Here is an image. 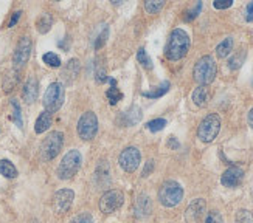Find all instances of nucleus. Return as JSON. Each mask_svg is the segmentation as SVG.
<instances>
[{"label":"nucleus","mask_w":253,"mask_h":223,"mask_svg":"<svg viewBox=\"0 0 253 223\" xmlns=\"http://www.w3.org/2000/svg\"><path fill=\"white\" fill-rule=\"evenodd\" d=\"M190 50V36L180 28H175L169 40L167 43V48H165V54L169 61H180L182 58H185L186 53Z\"/></svg>","instance_id":"obj_1"},{"label":"nucleus","mask_w":253,"mask_h":223,"mask_svg":"<svg viewBox=\"0 0 253 223\" xmlns=\"http://www.w3.org/2000/svg\"><path fill=\"white\" fill-rule=\"evenodd\" d=\"M216 73H217V67L211 56H204V58H201L196 62L194 70H193L194 81L201 85L211 84L216 77Z\"/></svg>","instance_id":"obj_2"},{"label":"nucleus","mask_w":253,"mask_h":223,"mask_svg":"<svg viewBox=\"0 0 253 223\" xmlns=\"http://www.w3.org/2000/svg\"><path fill=\"white\" fill-rule=\"evenodd\" d=\"M83 164V155L80 150H69L64 155V158L61 160L58 166V177L61 180H69L76 172L80 171V167Z\"/></svg>","instance_id":"obj_3"},{"label":"nucleus","mask_w":253,"mask_h":223,"mask_svg":"<svg viewBox=\"0 0 253 223\" xmlns=\"http://www.w3.org/2000/svg\"><path fill=\"white\" fill-rule=\"evenodd\" d=\"M182 198H183V189L177 182L169 180L162 185L159 191V200L163 206H167V208L177 206Z\"/></svg>","instance_id":"obj_4"},{"label":"nucleus","mask_w":253,"mask_h":223,"mask_svg":"<svg viewBox=\"0 0 253 223\" xmlns=\"http://www.w3.org/2000/svg\"><path fill=\"white\" fill-rule=\"evenodd\" d=\"M62 144H64L62 132L54 130V132L48 133V135L45 137V140H43L41 144V158L45 160V161L53 160L61 152Z\"/></svg>","instance_id":"obj_5"},{"label":"nucleus","mask_w":253,"mask_h":223,"mask_svg":"<svg viewBox=\"0 0 253 223\" xmlns=\"http://www.w3.org/2000/svg\"><path fill=\"white\" fill-rule=\"evenodd\" d=\"M64 98H65L64 85L61 82H53L48 85L45 95H43V101H42L43 107H45V110L50 112V113L58 112L64 104Z\"/></svg>","instance_id":"obj_6"},{"label":"nucleus","mask_w":253,"mask_h":223,"mask_svg":"<svg viewBox=\"0 0 253 223\" xmlns=\"http://www.w3.org/2000/svg\"><path fill=\"white\" fill-rule=\"evenodd\" d=\"M219 130H221V118L216 113H210L201 121L199 129H197V137L204 143H211L217 137Z\"/></svg>","instance_id":"obj_7"},{"label":"nucleus","mask_w":253,"mask_h":223,"mask_svg":"<svg viewBox=\"0 0 253 223\" xmlns=\"http://www.w3.org/2000/svg\"><path fill=\"white\" fill-rule=\"evenodd\" d=\"M76 130H78L80 138L90 141L96 137L98 133V118L93 112H85L83 113V116L78 121V126H76Z\"/></svg>","instance_id":"obj_8"},{"label":"nucleus","mask_w":253,"mask_h":223,"mask_svg":"<svg viewBox=\"0 0 253 223\" xmlns=\"http://www.w3.org/2000/svg\"><path fill=\"white\" fill-rule=\"evenodd\" d=\"M125 203V195L122 191H117V189H111L103 194L100 198V209L104 214H112L117 209H120Z\"/></svg>","instance_id":"obj_9"},{"label":"nucleus","mask_w":253,"mask_h":223,"mask_svg":"<svg viewBox=\"0 0 253 223\" xmlns=\"http://www.w3.org/2000/svg\"><path fill=\"white\" fill-rule=\"evenodd\" d=\"M140 161H141V155L137 148H126L122 153H120V158H118L120 166L129 174L137 171Z\"/></svg>","instance_id":"obj_10"},{"label":"nucleus","mask_w":253,"mask_h":223,"mask_svg":"<svg viewBox=\"0 0 253 223\" xmlns=\"http://www.w3.org/2000/svg\"><path fill=\"white\" fill-rule=\"evenodd\" d=\"M75 194L72 189H61L56 194L53 195V209L56 211L58 214L67 213L73 203Z\"/></svg>","instance_id":"obj_11"},{"label":"nucleus","mask_w":253,"mask_h":223,"mask_svg":"<svg viewBox=\"0 0 253 223\" xmlns=\"http://www.w3.org/2000/svg\"><path fill=\"white\" fill-rule=\"evenodd\" d=\"M30 54H31V40L30 37H22L17 43V48L14 51V58H13V62H14V69L19 70L22 69L30 59Z\"/></svg>","instance_id":"obj_12"},{"label":"nucleus","mask_w":253,"mask_h":223,"mask_svg":"<svg viewBox=\"0 0 253 223\" xmlns=\"http://www.w3.org/2000/svg\"><path fill=\"white\" fill-rule=\"evenodd\" d=\"M243 178H244V171L238 166H232L222 174L221 183L225 187H238L241 183H243Z\"/></svg>","instance_id":"obj_13"},{"label":"nucleus","mask_w":253,"mask_h":223,"mask_svg":"<svg viewBox=\"0 0 253 223\" xmlns=\"http://www.w3.org/2000/svg\"><path fill=\"white\" fill-rule=\"evenodd\" d=\"M205 213V202L202 198H196L194 202L186 208L185 219L188 223H197Z\"/></svg>","instance_id":"obj_14"},{"label":"nucleus","mask_w":253,"mask_h":223,"mask_svg":"<svg viewBox=\"0 0 253 223\" xmlns=\"http://www.w3.org/2000/svg\"><path fill=\"white\" fill-rule=\"evenodd\" d=\"M38 93H39V85H38V79L35 76H30L28 81L24 85V92H22V96H24V101L31 104L38 99Z\"/></svg>","instance_id":"obj_15"},{"label":"nucleus","mask_w":253,"mask_h":223,"mask_svg":"<svg viewBox=\"0 0 253 223\" xmlns=\"http://www.w3.org/2000/svg\"><path fill=\"white\" fill-rule=\"evenodd\" d=\"M208 99H210V92H208L207 85H199L193 92V101H194L196 106L205 107L208 104Z\"/></svg>","instance_id":"obj_16"},{"label":"nucleus","mask_w":253,"mask_h":223,"mask_svg":"<svg viewBox=\"0 0 253 223\" xmlns=\"http://www.w3.org/2000/svg\"><path fill=\"white\" fill-rule=\"evenodd\" d=\"M151 213V202L148 195H140L135 203V216L145 217Z\"/></svg>","instance_id":"obj_17"},{"label":"nucleus","mask_w":253,"mask_h":223,"mask_svg":"<svg viewBox=\"0 0 253 223\" xmlns=\"http://www.w3.org/2000/svg\"><path fill=\"white\" fill-rule=\"evenodd\" d=\"M123 118H125V126H134L137 122L141 119V110L138 106H132L127 112L123 113Z\"/></svg>","instance_id":"obj_18"},{"label":"nucleus","mask_w":253,"mask_h":223,"mask_svg":"<svg viewBox=\"0 0 253 223\" xmlns=\"http://www.w3.org/2000/svg\"><path fill=\"white\" fill-rule=\"evenodd\" d=\"M51 126V113L50 112H42L39 115V118L36 119V124H35V130L36 133H43L45 130H48Z\"/></svg>","instance_id":"obj_19"},{"label":"nucleus","mask_w":253,"mask_h":223,"mask_svg":"<svg viewBox=\"0 0 253 223\" xmlns=\"http://www.w3.org/2000/svg\"><path fill=\"white\" fill-rule=\"evenodd\" d=\"M78 72H80V61L78 59H72V61L67 62V65H65L62 76H64V79H67L70 82V81L75 79L76 76H78Z\"/></svg>","instance_id":"obj_20"},{"label":"nucleus","mask_w":253,"mask_h":223,"mask_svg":"<svg viewBox=\"0 0 253 223\" xmlns=\"http://www.w3.org/2000/svg\"><path fill=\"white\" fill-rule=\"evenodd\" d=\"M109 82H111V88H109V90L106 92V96L109 99V103H111L112 106H115L120 101V99H123V93L117 88V81L115 79L109 77Z\"/></svg>","instance_id":"obj_21"},{"label":"nucleus","mask_w":253,"mask_h":223,"mask_svg":"<svg viewBox=\"0 0 253 223\" xmlns=\"http://www.w3.org/2000/svg\"><path fill=\"white\" fill-rule=\"evenodd\" d=\"M0 174H2L5 178H16L17 169L9 160H0Z\"/></svg>","instance_id":"obj_22"},{"label":"nucleus","mask_w":253,"mask_h":223,"mask_svg":"<svg viewBox=\"0 0 253 223\" xmlns=\"http://www.w3.org/2000/svg\"><path fill=\"white\" fill-rule=\"evenodd\" d=\"M232 50H233V39L227 37L216 47V54L219 58H227V56L232 53Z\"/></svg>","instance_id":"obj_23"},{"label":"nucleus","mask_w":253,"mask_h":223,"mask_svg":"<svg viewBox=\"0 0 253 223\" xmlns=\"http://www.w3.org/2000/svg\"><path fill=\"white\" fill-rule=\"evenodd\" d=\"M244 61H246V51L244 50H239V51H236L235 56H232V58H230L228 67L232 70H236V69H239V67L244 64Z\"/></svg>","instance_id":"obj_24"},{"label":"nucleus","mask_w":253,"mask_h":223,"mask_svg":"<svg viewBox=\"0 0 253 223\" xmlns=\"http://www.w3.org/2000/svg\"><path fill=\"white\" fill-rule=\"evenodd\" d=\"M36 27H38V31L41 33V35H45V33H48L51 28V17L48 14L41 16L36 22Z\"/></svg>","instance_id":"obj_25"},{"label":"nucleus","mask_w":253,"mask_h":223,"mask_svg":"<svg viewBox=\"0 0 253 223\" xmlns=\"http://www.w3.org/2000/svg\"><path fill=\"white\" fill-rule=\"evenodd\" d=\"M169 87H171V84H169L168 81H165V82H163L162 85H159L154 92H143V96H146V98H160V96H163L165 93H167V92L169 90Z\"/></svg>","instance_id":"obj_26"},{"label":"nucleus","mask_w":253,"mask_h":223,"mask_svg":"<svg viewBox=\"0 0 253 223\" xmlns=\"http://www.w3.org/2000/svg\"><path fill=\"white\" fill-rule=\"evenodd\" d=\"M42 61L45 62L48 67H54V69L61 65V58L56 53H45L42 56Z\"/></svg>","instance_id":"obj_27"},{"label":"nucleus","mask_w":253,"mask_h":223,"mask_svg":"<svg viewBox=\"0 0 253 223\" xmlns=\"http://www.w3.org/2000/svg\"><path fill=\"white\" fill-rule=\"evenodd\" d=\"M137 59H138V62H140L143 67H145V69H148V70L152 69V61H151V58L148 56V53H146L145 48H140V50H138V53H137Z\"/></svg>","instance_id":"obj_28"},{"label":"nucleus","mask_w":253,"mask_h":223,"mask_svg":"<svg viewBox=\"0 0 253 223\" xmlns=\"http://www.w3.org/2000/svg\"><path fill=\"white\" fill-rule=\"evenodd\" d=\"M163 6H165V2H162V0H159V2H156V0H149V2L145 3V9L149 14H157Z\"/></svg>","instance_id":"obj_29"},{"label":"nucleus","mask_w":253,"mask_h":223,"mask_svg":"<svg viewBox=\"0 0 253 223\" xmlns=\"http://www.w3.org/2000/svg\"><path fill=\"white\" fill-rule=\"evenodd\" d=\"M236 223H253V214L252 211L241 209L236 214Z\"/></svg>","instance_id":"obj_30"},{"label":"nucleus","mask_w":253,"mask_h":223,"mask_svg":"<svg viewBox=\"0 0 253 223\" xmlns=\"http://www.w3.org/2000/svg\"><path fill=\"white\" fill-rule=\"evenodd\" d=\"M165 126H167V119H163V118H157V119H152L149 121L146 127L151 130V132H159L162 129H165Z\"/></svg>","instance_id":"obj_31"},{"label":"nucleus","mask_w":253,"mask_h":223,"mask_svg":"<svg viewBox=\"0 0 253 223\" xmlns=\"http://www.w3.org/2000/svg\"><path fill=\"white\" fill-rule=\"evenodd\" d=\"M11 106H13V110H14V115H13V119H14V122H16V126L19 127V129H22V113H20V106H19V103L16 101V99H13L11 101Z\"/></svg>","instance_id":"obj_32"},{"label":"nucleus","mask_w":253,"mask_h":223,"mask_svg":"<svg viewBox=\"0 0 253 223\" xmlns=\"http://www.w3.org/2000/svg\"><path fill=\"white\" fill-rule=\"evenodd\" d=\"M107 36H109V28H104V30L100 33V36H98V37L95 39V43H93L95 50L103 48V45H104L106 40H107Z\"/></svg>","instance_id":"obj_33"},{"label":"nucleus","mask_w":253,"mask_h":223,"mask_svg":"<svg viewBox=\"0 0 253 223\" xmlns=\"http://www.w3.org/2000/svg\"><path fill=\"white\" fill-rule=\"evenodd\" d=\"M70 223H95V220L89 213H83L80 216H76Z\"/></svg>","instance_id":"obj_34"},{"label":"nucleus","mask_w":253,"mask_h":223,"mask_svg":"<svg viewBox=\"0 0 253 223\" xmlns=\"http://www.w3.org/2000/svg\"><path fill=\"white\" fill-rule=\"evenodd\" d=\"M205 223H224V222H222V216L219 214L217 211H211V213L208 214Z\"/></svg>","instance_id":"obj_35"},{"label":"nucleus","mask_w":253,"mask_h":223,"mask_svg":"<svg viewBox=\"0 0 253 223\" xmlns=\"http://www.w3.org/2000/svg\"><path fill=\"white\" fill-rule=\"evenodd\" d=\"M213 5L216 9H227L233 5V0H216Z\"/></svg>","instance_id":"obj_36"},{"label":"nucleus","mask_w":253,"mask_h":223,"mask_svg":"<svg viewBox=\"0 0 253 223\" xmlns=\"http://www.w3.org/2000/svg\"><path fill=\"white\" fill-rule=\"evenodd\" d=\"M201 8H202V3L199 2V3H197V5H196V8H194V9H191V11H190V13H188V14H186V16H185V20H188V22H190V20H193L194 17H197V14H199V11H201Z\"/></svg>","instance_id":"obj_37"},{"label":"nucleus","mask_w":253,"mask_h":223,"mask_svg":"<svg viewBox=\"0 0 253 223\" xmlns=\"http://www.w3.org/2000/svg\"><path fill=\"white\" fill-rule=\"evenodd\" d=\"M95 76H96V81H98V82H106V81L109 79V77H107V73H106L104 69H98Z\"/></svg>","instance_id":"obj_38"},{"label":"nucleus","mask_w":253,"mask_h":223,"mask_svg":"<svg viewBox=\"0 0 253 223\" xmlns=\"http://www.w3.org/2000/svg\"><path fill=\"white\" fill-rule=\"evenodd\" d=\"M20 16H22V11H16V13L13 14V17H11V20H9L8 27H9V28H11V27H14V25L17 24V20L20 19Z\"/></svg>","instance_id":"obj_39"},{"label":"nucleus","mask_w":253,"mask_h":223,"mask_svg":"<svg viewBox=\"0 0 253 223\" xmlns=\"http://www.w3.org/2000/svg\"><path fill=\"white\" fill-rule=\"evenodd\" d=\"M152 167H154V161L151 160V161H148V163H146V167H145V169H143L141 177H148V175L151 174V171H152Z\"/></svg>","instance_id":"obj_40"},{"label":"nucleus","mask_w":253,"mask_h":223,"mask_svg":"<svg viewBox=\"0 0 253 223\" xmlns=\"http://www.w3.org/2000/svg\"><path fill=\"white\" fill-rule=\"evenodd\" d=\"M247 20L253 22V2L249 3V6H247Z\"/></svg>","instance_id":"obj_41"},{"label":"nucleus","mask_w":253,"mask_h":223,"mask_svg":"<svg viewBox=\"0 0 253 223\" xmlns=\"http://www.w3.org/2000/svg\"><path fill=\"white\" fill-rule=\"evenodd\" d=\"M249 124L252 126V129H253V109L249 112Z\"/></svg>","instance_id":"obj_42"},{"label":"nucleus","mask_w":253,"mask_h":223,"mask_svg":"<svg viewBox=\"0 0 253 223\" xmlns=\"http://www.w3.org/2000/svg\"><path fill=\"white\" fill-rule=\"evenodd\" d=\"M168 146H174V148H179V144H177V141H175L172 137H171V140H169V143H168Z\"/></svg>","instance_id":"obj_43"}]
</instances>
